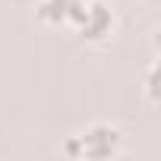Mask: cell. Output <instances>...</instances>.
<instances>
[{"label": "cell", "instance_id": "cell-1", "mask_svg": "<svg viewBox=\"0 0 161 161\" xmlns=\"http://www.w3.org/2000/svg\"><path fill=\"white\" fill-rule=\"evenodd\" d=\"M79 142H82V155L86 158H104V155L114 152L117 130H111V126H92L89 133L79 136Z\"/></svg>", "mask_w": 161, "mask_h": 161}, {"label": "cell", "instance_id": "cell-2", "mask_svg": "<svg viewBox=\"0 0 161 161\" xmlns=\"http://www.w3.org/2000/svg\"><path fill=\"white\" fill-rule=\"evenodd\" d=\"M76 22L82 25V35H89V38H98V35H104L108 32V25H111V13L104 10V7H86L82 3V10H79V16H76Z\"/></svg>", "mask_w": 161, "mask_h": 161}, {"label": "cell", "instance_id": "cell-3", "mask_svg": "<svg viewBox=\"0 0 161 161\" xmlns=\"http://www.w3.org/2000/svg\"><path fill=\"white\" fill-rule=\"evenodd\" d=\"M82 10V0H44L41 16L44 19H76Z\"/></svg>", "mask_w": 161, "mask_h": 161}]
</instances>
